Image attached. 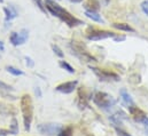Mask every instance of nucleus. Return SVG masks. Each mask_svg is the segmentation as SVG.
<instances>
[{
  "instance_id": "1",
  "label": "nucleus",
  "mask_w": 148,
  "mask_h": 136,
  "mask_svg": "<svg viewBox=\"0 0 148 136\" xmlns=\"http://www.w3.org/2000/svg\"><path fill=\"white\" fill-rule=\"evenodd\" d=\"M45 7H46L47 12H49L53 16L60 18L69 28H76L78 25L84 24L83 21H80L79 18H77V17H75L74 15H71L67 9H64L63 7H61L54 0H45Z\"/></svg>"
},
{
  "instance_id": "2",
  "label": "nucleus",
  "mask_w": 148,
  "mask_h": 136,
  "mask_svg": "<svg viewBox=\"0 0 148 136\" xmlns=\"http://www.w3.org/2000/svg\"><path fill=\"white\" fill-rule=\"evenodd\" d=\"M21 111L23 116V122H24V129L30 131L31 128V122L34 119V104L31 96L25 94L21 97Z\"/></svg>"
},
{
  "instance_id": "3",
  "label": "nucleus",
  "mask_w": 148,
  "mask_h": 136,
  "mask_svg": "<svg viewBox=\"0 0 148 136\" xmlns=\"http://www.w3.org/2000/svg\"><path fill=\"white\" fill-rule=\"evenodd\" d=\"M92 100L94 104L100 109H110L116 104V100L105 92H95Z\"/></svg>"
},
{
  "instance_id": "4",
  "label": "nucleus",
  "mask_w": 148,
  "mask_h": 136,
  "mask_svg": "<svg viewBox=\"0 0 148 136\" xmlns=\"http://www.w3.org/2000/svg\"><path fill=\"white\" fill-rule=\"evenodd\" d=\"M70 48H71V53H73L74 55H76L79 60H82V61H84V62H88V63H91V62H97V60L87 52L86 47H85L84 45L79 44L78 41H71Z\"/></svg>"
},
{
  "instance_id": "5",
  "label": "nucleus",
  "mask_w": 148,
  "mask_h": 136,
  "mask_svg": "<svg viewBox=\"0 0 148 136\" xmlns=\"http://www.w3.org/2000/svg\"><path fill=\"white\" fill-rule=\"evenodd\" d=\"M62 128H63V127H62L60 124H56V122L39 124L37 126L38 132H39L41 135H47V136L58 135Z\"/></svg>"
},
{
  "instance_id": "6",
  "label": "nucleus",
  "mask_w": 148,
  "mask_h": 136,
  "mask_svg": "<svg viewBox=\"0 0 148 136\" xmlns=\"http://www.w3.org/2000/svg\"><path fill=\"white\" fill-rule=\"evenodd\" d=\"M116 33L111 32V31H106V30H99L95 28H90L86 32V38L88 40H93V41H98V40H103V39H108V38H114Z\"/></svg>"
},
{
  "instance_id": "7",
  "label": "nucleus",
  "mask_w": 148,
  "mask_h": 136,
  "mask_svg": "<svg viewBox=\"0 0 148 136\" xmlns=\"http://www.w3.org/2000/svg\"><path fill=\"white\" fill-rule=\"evenodd\" d=\"M90 69L95 73V75L101 81H118V80H121V77L112 71L106 70V69L95 68V67H90Z\"/></svg>"
},
{
  "instance_id": "8",
  "label": "nucleus",
  "mask_w": 148,
  "mask_h": 136,
  "mask_svg": "<svg viewBox=\"0 0 148 136\" xmlns=\"http://www.w3.org/2000/svg\"><path fill=\"white\" fill-rule=\"evenodd\" d=\"M78 85V81L74 80V81H67V82H62L60 85H58L55 87V90L59 92V93H62V94H70L73 93L76 87Z\"/></svg>"
},
{
  "instance_id": "9",
  "label": "nucleus",
  "mask_w": 148,
  "mask_h": 136,
  "mask_svg": "<svg viewBox=\"0 0 148 136\" xmlns=\"http://www.w3.org/2000/svg\"><path fill=\"white\" fill-rule=\"evenodd\" d=\"M119 94H121V99H122V102H123V104H124V105H125V106L129 109V111L136 106V103H134V101H133V99L131 97V95L129 94V92H127L125 88L121 89Z\"/></svg>"
},
{
  "instance_id": "10",
  "label": "nucleus",
  "mask_w": 148,
  "mask_h": 136,
  "mask_svg": "<svg viewBox=\"0 0 148 136\" xmlns=\"http://www.w3.org/2000/svg\"><path fill=\"white\" fill-rule=\"evenodd\" d=\"M130 114L132 116V118H133L137 122H140V124H141V122H143V120L147 117V116H146V113H145L141 109H139L137 105H136L133 109H131V110H130Z\"/></svg>"
},
{
  "instance_id": "11",
  "label": "nucleus",
  "mask_w": 148,
  "mask_h": 136,
  "mask_svg": "<svg viewBox=\"0 0 148 136\" xmlns=\"http://www.w3.org/2000/svg\"><path fill=\"white\" fill-rule=\"evenodd\" d=\"M3 12H5V21L8 22V21H12L13 18L17 17L18 13L16 10V8L13 6V5H9V7H5L3 8Z\"/></svg>"
},
{
  "instance_id": "12",
  "label": "nucleus",
  "mask_w": 148,
  "mask_h": 136,
  "mask_svg": "<svg viewBox=\"0 0 148 136\" xmlns=\"http://www.w3.org/2000/svg\"><path fill=\"white\" fill-rule=\"evenodd\" d=\"M100 2L99 0H87L84 5V8L87 10V12H95L98 13L100 10Z\"/></svg>"
},
{
  "instance_id": "13",
  "label": "nucleus",
  "mask_w": 148,
  "mask_h": 136,
  "mask_svg": "<svg viewBox=\"0 0 148 136\" xmlns=\"http://www.w3.org/2000/svg\"><path fill=\"white\" fill-rule=\"evenodd\" d=\"M111 25H112V28H115L119 31H125V32H134L136 31L132 27H130L126 23H112Z\"/></svg>"
},
{
  "instance_id": "14",
  "label": "nucleus",
  "mask_w": 148,
  "mask_h": 136,
  "mask_svg": "<svg viewBox=\"0 0 148 136\" xmlns=\"http://www.w3.org/2000/svg\"><path fill=\"white\" fill-rule=\"evenodd\" d=\"M85 15H86L90 20H92V21H94V22H98V23H105V21L102 20L101 15H99V14L95 13V12H87V10H85Z\"/></svg>"
},
{
  "instance_id": "15",
  "label": "nucleus",
  "mask_w": 148,
  "mask_h": 136,
  "mask_svg": "<svg viewBox=\"0 0 148 136\" xmlns=\"http://www.w3.org/2000/svg\"><path fill=\"white\" fill-rule=\"evenodd\" d=\"M28 38H29V31L25 30V29L21 30L20 33H18V46L20 45H23L28 40Z\"/></svg>"
},
{
  "instance_id": "16",
  "label": "nucleus",
  "mask_w": 148,
  "mask_h": 136,
  "mask_svg": "<svg viewBox=\"0 0 148 136\" xmlns=\"http://www.w3.org/2000/svg\"><path fill=\"white\" fill-rule=\"evenodd\" d=\"M74 134V131H73V127L71 126H68V127H64L60 131V133L58 134V136H73Z\"/></svg>"
},
{
  "instance_id": "17",
  "label": "nucleus",
  "mask_w": 148,
  "mask_h": 136,
  "mask_svg": "<svg viewBox=\"0 0 148 136\" xmlns=\"http://www.w3.org/2000/svg\"><path fill=\"white\" fill-rule=\"evenodd\" d=\"M9 133H12L13 135H16V134L18 133V125H17V120H16L15 118L12 120V125H10Z\"/></svg>"
},
{
  "instance_id": "18",
  "label": "nucleus",
  "mask_w": 148,
  "mask_h": 136,
  "mask_svg": "<svg viewBox=\"0 0 148 136\" xmlns=\"http://www.w3.org/2000/svg\"><path fill=\"white\" fill-rule=\"evenodd\" d=\"M60 67L62 69H64L66 71H68L69 73H75V69L69 63H67L66 61H60Z\"/></svg>"
},
{
  "instance_id": "19",
  "label": "nucleus",
  "mask_w": 148,
  "mask_h": 136,
  "mask_svg": "<svg viewBox=\"0 0 148 136\" xmlns=\"http://www.w3.org/2000/svg\"><path fill=\"white\" fill-rule=\"evenodd\" d=\"M9 41L14 46H18V33L17 32H12L9 37Z\"/></svg>"
},
{
  "instance_id": "20",
  "label": "nucleus",
  "mask_w": 148,
  "mask_h": 136,
  "mask_svg": "<svg viewBox=\"0 0 148 136\" xmlns=\"http://www.w3.org/2000/svg\"><path fill=\"white\" fill-rule=\"evenodd\" d=\"M6 70H7L9 73H12L13 75H22V74H23V71H21V70H18V69L14 68V67H7Z\"/></svg>"
},
{
  "instance_id": "21",
  "label": "nucleus",
  "mask_w": 148,
  "mask_h": 136,
  "mask_svg": "<svg viewBox=\"0 0 148 136\" xmlns=\"http://www.w3.org/2000/svg\"><path fill=\"white\" fill-rule=\"evenodd\" d=\"M52 49H53V52H54V54L55 55H58L59 57H64V53L62 52V49L59 47V46H56V45H52Z\"/></svg>"
},
{
  "instance_id": "22",
  "label": "nucleus",
  "mask_w": 148,
  "mask_h": 136,
  "mask_svg": "<svg viewBox=\"0 0 148 136\" xmlns=\"http://www.w3.org/2000/svg\"><path fill=\"white\" fill-rule=\"evenodd\" d=\"M35 1V3L38 6V8L42 12V13H47V9H46V7H45V3L41 1V0H34Z\"/></svg>"
},
{
  "instance_id": "23",
  "label": "nucleus",
  "mask_w": 148,
  "mask_h": 136,
  "mask_svg": "<svg viewBox=\"0 0 148 136\" xmlns=\"http://www.w3.org/2000/svg\"><path fill=\"white\" fill-rule=\"evenodd\" d=\"M115 131H116V133H117V135H118V136H132L131 134H129L127 132H125L124 129L118 128L117 126H115Z\"/></svg>"
},
{
  "instance_id": "24",
  "label": "nucleus",
  "mask_w": 148,
  "mask_h": 136,
  "mask_svg": "<svg viewBox=\"0 0 148 136\" xmlns=\"http://www.w3.org/2000/svg\"><path fill=\"white\" fill-rule=\"evenodd\" d=\"M140 7H141V10L146 14L148 16V0H145V1H143L141 2V5H140Z\"/></svg>"
},
{
  "instance_id": "25",
  "label": "nucleus",
  "mask_w": 148,
  "mask_h": 136,
  "mask_svg": "<svg viewBox=\"0 0 148 136\" xmlns=\"http://www.w3.org/2000/svg\"><path fill=\"white\" fill-rule=\"evenodd\" d=\"M143 126H144V129H145V133H146V135H148V118L146 117L144 120H143Z\"/></svg>"
},
{
  "instance_id": "26",
  "label": "nucleus",
  "mask_w": 148,
  "mask_h": 136,
  "mask_svg": "<svg viewBox=\"0 0 148 136\" xmlns=\"http://www.w3.org/2000/svg\"><path fill=\"white\" fill-rule=\"evenodd\" d=\"M114 40L117 41V42H118V41H124V40H125V35H117V34H116V35L114 37Z\"/></svg>"
},
{
  "instance_id": "27",
  "label": "nucleus",
  "mask_w": 148,
  "mask_h": 136,
  "mask_svg": "<svg viewBox=\"0 0 148 136\" xmlns=\"http://www.w3.org/2000/svg\"><path fill=\"white\" fill-rule=\"evenodd\" d=\"M0 87H2V88L6 89V90H13V88H12L10 86H8V85H6V84H3V82H1V81H0Z\"/></svg>"
},
{
  "instance_id": "28",
  "label": "nucleus",
  "mask_w": 148,
  "mask_h": 136,
  "mask_svg": "<svg viewBox=\"0 0 148 136\" xmlns=\"http://www.w3.org/2000/svg\"><path fill=\"white\" fill-rule=\"evenodd\" d=\"M25 61H27V65H28V67H30V68L34 67V62H32V60H31L30 57L27 56V57H25Z\"/></svg>"
},
{
  "instance_id": "29",
  "label": "nucleus",
  "mask_w": 148,
  "mask_h": 136,
  "mask_svg": "<svg viewBox=\"0 0 148 136\" xmlns=\"http://www.w3.org/2000/svg\"><path fill=\"white\" fill-rule=\"evenodd\" d=\"M5 50V46L2 44V41H0V52H3Z\"/></svg>"
},
{
  "instance_id": "30",
  "label": "nucleus",
  "mask_w": 148,
  "mask_h": 136,
  "mask_svg": "<svg viewBox=\"0 0 148 136\" xmlns=\"http://www.w3.org/2000/svg\"><path fill=\"white\" fill-rule=\"evenodd\" d=\"M69 1H71V2H75V3H79V2H82L83 0H69Z\"/></svg>"
},
{
  "instance_id": "31",
  "label": "nucleus",
  "mask_w": 148,
  "mask_h": 136,
  "mask_svg": "<svg viewBox=\"0 0 148 136\" xmlns=\"http://www.w3.org/2000/svg\"><path fill=\"white\" fill-rule=\"evenodd\" d=\"M103 1H105V3L107 5V3H109V1H110V0H103Z\"/></svg>"
},
{
  "instance_id": "32",
  "label": "nucleus",
  "mask_w": 148,
  "mask_h": 136,
  "mask_svg": "<svg viewBox=\"0 0 148 136\" xmlns=\"http://www.w3.org/2000/svg\"><path fill=\"white\" fill-rule=\"evenodd\" d=\"M2 1H3V0H0V2H2Z\"/></svg>"
}]
</instances>
